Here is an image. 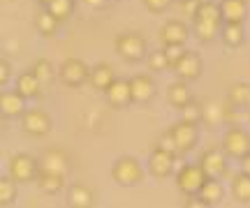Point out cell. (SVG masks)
<instances>
[{
    "label": "cell",
    "mask_w": 250,
    "mask_h": 208,
    "mask_svg": "<svg viewBox=\"0 0 250 208\" xmlns=\"http://www.w3.org/2000/svg\"><path fill=\"white\" fill-rule=\"evenodd\" d=\"M208 181V176L204 173V169L197 164H183L176 173V188H179L181 194L186 197H197L199 190L204 188V183Z\"/></svg>",
    "instance_id": "4"
},
{
    "label": "cell",
    "mask_w": 250,
    "mask_h": 208,
    "mask_svg": "<svg viewBox=\"0 0 250 208\" xmlns=\"http://www.w3.org/2000/svg\"><path fill=\"white\" fill-rule=\"evenodd\" d=\"M90 86L95 88V91H107L111 83L116 81V72H114V67L109 63H98L95 67H90Z\"/></svg>",
    "instance_id": "19"
},
{
    "label": "cell",
    "mask_w": 250,
    "mask_h": 208,
    "mask_svg": "<svg viewBox=\"0 0 250 208\" xmlns=\"http://www.w3.org/2000/svg\"><path fill=\"white\" fill-rule=\"evenodd\" d=\"M220 39L229 49H236L246 42V30H243V23L239 21H225L223 28H220Z\"/></svg>",
    "instance_id": "21"
},
{
    "label": "cell",
    "mask_w": 250,
    "mask_h": 208,
    "mask_svg": "<svg viewBox=\"0 0 250 208\" xmlns=\"http://www.w3.org/2000/svg\"><path fill=\"white\" fill-rule=\"evenodd\" d=\"M35 183L44 194H58V192L65 188V176H61V173H51V171H40V176H37Z\"/></svg>",
    "instance_id": "25"
},
{
    "label": "cell",
    "mask_w": 250,
    "mask_h": 208,
    "mask_svg": "<svg viewBox=\"0 0 250 208\" xmlns=\"http://www.w3.org/2000/svg\"><path fill=\"white\" fill-rule=\"evenodd\" d=\"M199 167L204 169L208 178H220L227 171V153L223 148H208L199 157Z\"/></svg>",
    "instance_id": "12"
},
{
    "label": "cell",
    "mask_w": 250,
    "mask_h": 208,
    "mask_svg": "<svg viewBox=\"0 0 250 208\" xmlns=\"http://www.w3.org/2000/svg\"><path fill=\"white\" fill-rule=\"evenodd\" d=\"M19 183L12 178V176H2V181H0V206L5 208V206H12L14 201H17L19 197V188H17Z\"/></svg>",
    "instance_id": "28"
},
{
    "label": "cell",
    "mask_w": 250,
    "mask_h": 208,
    "mask_svg": "<svg viewBox=\"0 0 250 208\" xmlns=\"http://www.w3.org/2000/svg\"><path fill=\"white\" fill-rule=\"evenodd\" d=\"M171 136H174V141L179 146V153H190L192 148L197 146L199 141V123H190V120H183L181 118L179 123H174L169 127Z\"/></svg>",
    "instance_id": "9"
},
{
    "label": "cell",
    "mask_w": 250,
    "mask_h": 208,
    "mask_svg": "<svg viewBox=\"0 0 250 208\" xmlns=\"http://www.w3.org/2000/svg\"><path fill=\"white\" fill-rule=\"evenodd\" d=\"M160 148H165V151H169V153L174 155H181L179 153V146H176V141H174V136H171V132H165V134L160 136Z\"/></svg>",
    "instance_id": "36"
},
{
    "label": "cell",
    "mask_w": 250,
    "mask_h": 208,
    "mask_svg": "<svg viewBox=\"0 0 250 208\" xmlns=\"http://www.w3.org/2000/svg\"><path fill=\"white\" fill-rule=\"evenodd\" d=\"M167 100H169V104L174 109H183L188 104V102L192 100V93H190V88H188V81H183V79H179V81H174L169 86V91H167Z\"/></svg>",
    "instance_id": "24"
},
{
    "label": "cell",
    "mask_w": 250,
    "mask_h": 208,
    "mask_svg": "<svg viewBox=\"0 0 250 208\" xmlns=\"http://www.w3.org/2000/svg\"><path fill=\"white\" fill-rule=\"evenodd\" d=\"M109 0H83V5H88V7H93V9H100V7H104Z\"/></svg>",
    "instance_id": "38"
},
{
    "label": "cell",
    "mask_w": 250,
    "mask_h": 208,
    "mask_svg": "<svg viewBox=\"0 0 250 208\" xmlns=\"http://www.w3.org/2000/svg\"><path fill=\"white\" fill-rule=\"evenodd\" d=\"M70 160L67 155L62 153L61 148H51L46 151L44 157L40 160V171H51V173H61V176H67V167H70Z\"/></svg>",
    "instance_id": "16"
},
{
    "label": "cell",
    "mask_w": 250,
    "mask_h": 208,
    "mask_svg": "<svg viewBox=\"0 0 250 208\" xmlns=\"http://www.w3.org/2000/svg\"><path fill=\"white\" fill-rule=\"evenodd\" d=\"M190 33H188L186 23L181 21H167L160 28V42L162 44H186Z\"/></svg>",
    "instance_id": "20"
},
{
    "label": "cell",
    "mask_w": 250,
    "mask_h": 208,
    "mask_svg": "<svg viewBox=\"0 0 250 208\" xmlns=\"http://www.w3.org/2000/svg\"><path fill=\"white\" fill-rule=\"evenodd\" d=\"M232 194L239 204H250V176L248 173H239L232 181Z\"/></svg>",
    "instance_id": "29"
},
{
    "label": "cell",
    "mask_w": 250,
    "mask_h": 208,
    "mask_svg": "<svg viewBox=\"0 0 250 208\" xmlns=\"http://www.w3.org/2000/svg\"><path fill=\"white\" fill-rule=\"evenodd\" d=\"M21 127H23V132L30 136H35V139H42V136L51 134V130H54V120L51 116L42 111V109H28L26 113L21 116Z\"/></svg>",
    "instance_id": "8"
},
{
    "label": "cell",
    "mask_w": 250,
    "mask_h": 208,
    "mask_svg": "<svg viewBox=\"0 0 250 208\" xmlns=\"http://www.w3.org/2000/svg\"><path fill=\"white\" fill-rule=\"evenodd\" d=\"M248 118H250V109H248Z\"/></svg>",
    "instance_id": "42"
},
{
    "label": "cell",
    "mask_w": 250,
    "mask_h": 208,
    "mask_svg": "<svg viewBox=\"0 0 250 208\" xmlns=\"http://www.w3.org/2000/svg\"><path fill=\"white\" fill-rule=\"evenodd\" d=\"M223 9L220 2L213 0H204L199 2L197 12L192 14V28H195V37L202 44H211L215 37H220V28H223Z\"/></svg>",
    "instance_id": "1"
},
{
    "label": "cell",
    "mask_w": 250,
    "mask_h": 208,
    "mask_svg": "<svg viewBox=\"0 0 250 208\" xmlns=\"http://www.w3.org/2000/svg\"><path fill=\"white\" fill-rule=\"evenodd\" d=\"M162 49H165L167 60H169L171 70H174V65L179 63L181 58H183V54H186V44H162Z\"/></svg>",
    "instance_id": "34"
},
{
    "label": "cell",
    "mask_w": 250,
    "mask_h": 208,
    "mask_svg": "<svg viewBox=\"0 0 250 208\" xmlns=\"http://www.w3.org/2000/svg\"><path fill=\"white\" fill-rule=\"evenodd\" d=\"M58 79L67 88H81L90 79V67L81 58H65L58 67Z\"/></svg>",
    "instance_id": "7"
},
{
    "label": "cell",
    "mask_w": 250,
    "mask_h": 208,
    "mask_svg": "<svg viewBox=\"0 0 250 208\" xmlns=\"http://www.w3.org/2000/svg\"><path fill=\"white\" fill-rule=\"evenodd\" d=\"M46 9L62 23V21H67V19L74 14V0H54Z\"/></svg>",
    "instance_id": "30"
},
{
    "label": "cell",
    "mask_w": 250,
    "mask_h": 208,
    "mask_svg": "<svg viewBox=\"0 0 250 208\" xmlns=\"http://www.w3.org/2000/svg\"><path fill=\"white\" fill-rule=\"evenodd\" d=\"M111 181L121 188H134L144 183V167L137 157H118L111 167Z\"/></svg>",
    "instance_id": "2"
},
{
    "label": "cell",
    "mask_w": 250,
    "mask_h": 208,
    "mask_svg": "<svg viewBox=\"0 0 250 208\" xmlns=\"http://www.w3.org/2000/svg\"><path fill=\"white\" fill-rule=\"evenodd\" d=\"M42 86H44V83L37 79L35 72L28 70V72H23V74H19L17 76V88H14V91L21 93L26 100H37V97L42 95Z\"/></svg>",
    "instance_id": "17"
},
{
    "label": "cell",
    "mask_w": 250,
    "mask_h": 208,
    "mask_svg": "<svg viewBox=\"0 0 250 208\" xmlns=\"http://www.w3.org/2000/svg\"><path fill=\"white\" fill-rule=\"evenodd\" d=\"M9 76H12V65H9L7 58H2V60H0V86H2V88L9 83Z\"/></svg>",
    "instance_id": "37"
},
{
    "label": "cell",
    "mask_w": 250,
    "mask_h": 208,
    "mask_svg": "<svg viewBox=\"0 0 250 208\" xmlns=\"http://www.w3.org/2000/svg\"><path fill=\"white\" fill-rule=\"evenodd\" d=\"M116 54L123 58L125 63H142L146 58L148 44H146V37L139 33H121L116 37Z\"/></svg>",
    "instance_id": "3"
},
{
    "label": "cell",
    "mask_w": 250,
    "mask_h": 208,
    "mask_svg": "<svg viewBox=\"0 0 250 208\" xmlns=\"http://www.w3.org/2000/svg\"><path fill=\"white\" fill-rule=\"evenodd\" d=\"M229 160H243L250 153V132L243 127L234 125L223 134V144H220Z\"/></svg>",
    "instance_id": "5"
},
{
    "label": "cell",
    "mask_w": 250,
    "mask_h": 208,
    "mask_svg": "<svg viewBox=\"0 0 250 208\" xmlns=\"http://www.w3.org/2000/svg\"><path fill=\"white\" fill-rule=\"evenodd\" d=\"M181 118H183V120H190V123H202V120H204V107L197 104L195 100H190L186 107L181 109Z\"/></svg>",
    "instance_id": "33"
},
{
    "label": "cell",
    "mask_w": 250,
    "mask_h": 208,
    "mask_svg": "<svg viewBox=\"0 0 250 208\" xmlns=\"http://www.w3.org/2000/svg\"><path fill=\"white\" fill-rule=\"evenodd\" d=\"M37 2H40V5H42V7H49V5H51V2H54V0H37Z\"/></svg>",
    "instance_id": "40"
},
{
    "label": "cell",
    "mask_w": 250,
    "mask_h": 208,
    "mask_svg": "<svg viewBox=\"0 0 250 208\" xmlns=\"http://www.w3.org/2000/svg\"><path fill=\"white\" fill-rule=\"evenodd\" d=\"M104 97H107L109 107L114 109H125L127 104H132V86H130V79H118L104 91Z\"/></svg>",
    "instance_id": "13"
},
{
    "label": "cell",
    "mask_w": 250,
    "mask_h": 208,
    "mask_svg": "<svg viewBox=\"0 0 250 208\" xmlns=\"http://www.w3.org/2000/svg\"><path fill=\"white\" fill-rule=\"evenodd\" d=\"M171 2H176V0H144L146 9H148V12H153V14H160V12H165Z\"/></svg>",
    "instance_id": "35"
},
{
    "label": "cell",
    "mask_w": 250,
    "mask_h": 208,
    "mask_svg": "<svg viewBox=\"0 0 250 208\" xmlns=\"http://www.w3.org/2000/svg\"><path fill=\"white\" fill-rule=\"evenodd\" d=\"M171 72H176V76H179V79H183V81H195V79H199V76H202V72H204L202 56L197 54V51H188V49H186L183 58L174 65V70H171Z\"/></svg>",
    "instance_id": "10"
},
{
    "label": "cell",
    "mask_w": 250,
    "mask_h": 208,
    "mask_svg": "<svg viewBox=\"0 0 250 208\" xmlns=\"http://www.w3.org/2000/svg\"><path fill=\"white\" fill-rule=\"evenodd\" d=\"M146 63H148V70H151V72H165V70H171L165 49H160V51H148Z\"/></svg>",
    "instance_id": "31"
},
{
    "label": "cell",
    "mask_w": 250,
    "mask_h": 208,
    "mask_svg": "<svg viewBox=\"0 0 250 208\" xmlns=\"http://www.w3.org/2000/svg\"><path fill=\"white\" fill-rule=\"evenodd\" d=\"M7 173L19 185L21 183H35L37 176H40V160H35L33 155H28V153H17L9 160Z\"/></svg>",
    "instance_id": "6"
},
{
    "label": "cell",
    "mask_w": 250,
    "mask_h": 208,
    "mask_svg": "<svg viewBox=\"0 0 250 208\" xmlns=\"http://www.w3.org/2000/svg\"><path fill=\"white\" fill-rule=\"evenodd\" d=\"M227 102L232 109H250V83H232L227 91Z\"/></svg>",
    "instance_id": "23"
},
{
    "label": "cell",
    "mask_w": 250,
    "mask_h": 208,
    "mask_svg": "<svg viewBox=\"0 0 250 208\" xmlns=\"http://www.w3.org/2000/svg\"><path fill=\"white\" fill-rule=\"evenodd\" d=\"M239 162H241V171H243V173H248V176H250V153L246 155L243 160H239Z\"/></svg>",
    "instance_id": "39"
},
{
    "label": "cell",
    "mask_w": 250,
    "mask_h": 208,
    "mask_svg": "<svg viewBox=\"0 0 250 208\" xmlns=\"http://www.w3.org/2000/svg\"><path fill=\"white\" fill-rule=\"evenodd\" d=\"M0 111L5 118H21L26 113V97L17 91H2L0 93Z\"/></svg>",
    "instance_id": "14"
},
{
    "label": "cell",
    "mask_w": 250,
    "mask_h": 208,
    "mask_svg": "<svg viewBox=\"0 0 250 208\" xmlns=\"http://www.w3.org/2000/svg\"><path fill=\"white\" fill-rule=\"evenodd\" d=\"M225 21H239L243 23L248 19V0H220Z\"/></svg>",
    "instance_id": "22"
},
{
    "label": "cell",
    "mask_w": 250,
    "mask_h": 208,
    "mask_svg": "<svg viewBox=\"0 0 250 208\" xmlns=\"http://www.w3.org/2000/svg\"><path fill=\"white\" fill-rule=\"evenodd\" d=\"M95 204V194L83 183H72L67 190V206L70 208H90Z\"/></svg>",
    "instance_id": "18"
},
{
    "label": "cell",
    "mask_w": 250,
    "mask_h": 208,
    "mask_svg": "<svg viewBox=\"0 0 250 208\" xmlns=\"http://www.w3.org/2000/svg\"><path fill=\"white\" fill-rule=\"evenodd\" d=\"M199 197L204 199L206 206H218L225 197V190H223V185H220V181L218 178H208L204 183V188L199 190Z\"/></svg>",
    "instance_id": "26"
},
{
    "label": "cell",
    "mask_w": 250,
    "mask_h": 208,
    "mask_svg": "<svg viewBox=\"0 0 250 208\" xmlns=\"http://www.w3.org/2000/svg\"><path fill=\"white\" fill-rule=\"evenodd\" d=\"M58 23H61V21H58L46 7H44V12H40L35 17V28L42 37H54L56 33H58Z\"/></svg>",
    "instance_id": "27"
},
{
    "label": "cell",
    "mask_w": 250,
    "mask_h": 208,
    "mask_svg": "<svg viewBox=\"0 0 250 208\" xmlns=\"http://www.w3.org/2000/svg\"><path fill=\"white\" fill-rule=\"evenodd\" d=\"M30 70L35 72V76H37V79H40L42 83H49L51 79H54V74H56V72H54V65L49 63L46 58H40V60H35Z\"/></svg>",
    "instance_id": "32"
},
{
    "label": "cell",
    "mask_w": 250,
    "mask_h": 208,
    "mask_svg": "<svg viewBox=\"0 0 250 208\" xmlns=\"http://www.w3.org/2000/svg\"><path fill=\"white\" fill-rule=\"evenodd\" d=\"M130 86H132V100L137 104H144V102H151L153 95H155V81L148 74H134L130 79Z\"/></svg>",
    "instance_id": "15"
},
{
    "label": "cell",
    "mask_w": 250,
    "mask_h": 208,
    "mask_svg": "<svg viewBox=\"0 0 250 208\" xmlns=\"http://www.w3.org/2000/svg\"><path fill=\"white\" fill-rule=\"evenodd\" d=\"M176 2H186V0H176Z\"/></svg>",
    "instance_id": "41"
},
{
    "label": "cell",
    "mask_w": 250,
    "mask_h": 208,
    "mask_svg": "<svg viewBox=\"0 0 250 208\" xmlns=\"http://www.w3.org/2000/svg\"><path fill=\"white\" fill-rule=\"evenodd\" d=\"M174 164H176V155L160 148V146L148 155V171L155 178H169L174 173Z\"/></svg>",
    "instance_id": "11"
}]
</instances>
